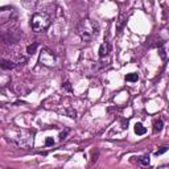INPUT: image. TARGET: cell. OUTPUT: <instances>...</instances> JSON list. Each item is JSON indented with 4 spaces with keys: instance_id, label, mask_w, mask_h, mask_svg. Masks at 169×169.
<instances>
[{
    "instance_id": "cell-1",
    "label": "cell",
    "mask_w": 169,
    "mask_h": 169,
    "mask_svg": "<svg viewBox=\"0 0 169 169\" xmlns=\"http://www.w3.org/2000/svg\"><path fill=\"white\" fill-rule=\"evenodd\" d=\"M77 33L82 38V41H84V42L91 41L99 33V24L94 21L93 19L84 17L77 25Z\"/></svg>"
},
{
    "instance_id": "cell-2",
    "label": "cell",
    "mask_w": 169,
    "mask_h": 169,
    "mask_svg": "<svg viewBox=\"0 0 169 169\" xmlns=\"http://www.w3.org/2000/svg\"><path fill=\"white\" fill-rule=\"evenodd\" d=\"M50 24H52V19L49 13H46V12H36L31 19V28L33 29V32L37 33L45 32L50 27Z\"/></svg>"
},
{
    "instance_id": "cell-3",
    "label": "cell",
    "mask_w": 169,
    "mask_h": 169,
    "mask_svg": "<svg viewBox=\"0 0 169 169\" xmlns=\"http://www.w3.org/2000/svg\"><path fill=\"white\" fill-rule=\"evenodd\" d=\"M40 64L46 66V68H54L57 65V57L54 56V53L46 48H42L40 53Z\"/></svg>"
},
{
    "instance_id": "cell-4",
    "label": "cell",
    "mask_w": 169,
    "mask_h": 169,
    "mask_svg": "<svg viewBox=\"0 0 169 169\" xmlns=\"http://www.w3.org/2000/svg\"><path fill=\"white\" fill-rule=\"evenodd\" d=\"M110 50H111L110 44H108V42H103V44L99 46V57H100V58H103V57L108 56Z\"/></svg>"
},
{
    "instance_id": "cell-5",
    "label": "cell",
    "mask_w": 169,
    "mask_h": 169,
    "mask_svg": "<svg viewBox=\"0 0 169 169\" xmlns=\"http://www.w3.org/2000/svg\"><path fill=\"white\" fill-rule=\"evenodd\" d=\"M0 66H2L3 70H11V69H15L16 68V64L13 61H8V59H2V62H0Z\"/></svg>"
},
{
    "instance_id": "cell-6",
    "label": "cell",
    "mask_w": 169,
    "mask_h": 169,
    "mask_svg": "<svg viewBox=\"0 0 169 169\" xmlns=\"http://www.w3.org/2000/svg\"><path fill=\"white\" fill-rule=\"evenodd\" d=\"M134 130H135V134L139 135V136L147 134V128H146V127H144L141 123H136L135 127H134Z\"/></svg>"
},
{
    "instance_id": "cell-7",
    "label": "cell",
    "mask_w": 169,
    "mask_h": 169,
    "mask_svg": "<svg viewBox=\"0 0 169 169\" xmlns=\"http://www.w3.org/2000/svg\"><path fill=\"white\" fill-rule=\"evenodd\" d=\"M162 127H164V122H162L161 119H157L153 122V132L155 134H159V132H161Z\"/></svg>"
},
{
    "instance_id": "cell-8",
    "label": "cell",
    "mask_w": 169,
    "mask_h": 169,
    "mask_svg": "<svg viewBox=\"0 0 169 169\" xmlns=\"http://www.w3.org/2000/svg\"><path fill=\"white\" fill-rule=\"evenodd\" d=\"M139 162H140L141 165L144 166H148L151 164V157H149V155H143L139 157Z\"/></svg>"
},
{
    "instance_id": "cell-9",
    "label": "cell",
    "mask_w": 169,
    "mask_h": 169,
    "mask_svg": "<svg viewBox=\"0 0 169 169\" xmlns=\"http://www.w3.org/2000/svg\"><path fill=\"white\" fill-rule=\"evenodd\" d=\"M124 79L127 82H137L139 81V74L137 73H130L124 77Z\"/></svg>"
},
{
    "instance_id": "cell-10",
    "label": "cell",
    "mask_w": 169,
    "mask_h": 169,
    "mask_svg": "<svg viewBox=\"0 0 169 169\" xmlns=\"http://www.w3.org/2000/svg\"><path fill=\"white\" fill-rule=\"evenodd\" d=\"M38 48V42H33L32 45H29L28 48H27V53L29 54V56H33V54L36 53V49Z\"/></svg>"
},
{
    "instance_id": "cell-11",
    "label": "cell",
    "mask_w": 169,
    "mask_h": 169,
    "mask_svg": "<svg viewBox=\"0 0 169 169\" xmlns=\"http://www.w3.org/2000/svg\"><path fill=\"white\" fill-rule=\"evenodd\" d=\"M66 115H68L70 119H77V111L74 110V108H71V107H69L68 110H66Z\"/></svg>"
},
{
    "instance_id": "cell-12",
    "label": "cell",
    "mask_w": 169,
    "mask_h": 169,
    "mask_svg": "<svg viewBox=\"0 0 169 169\" xmlns=\"http://www.w3.org/2000/svg\"><path fill=\"white\" fill-rule=\"evenodd\" d=\"M62 89H65L66 91H73V87H71V83L69 82V81H66V82H64L62 83Z\"/></svg>"
},
{
    "instance_id": "cell-13",
    "label": "cell",
    "mask_w": 169,
    "mask_h": 169,
    "mask_svg": "<svg viewBox=\"0 0 169 169\" xmlns=\"http://www.w3.org/2000/svg\"><path fill=\"white\" fill-rule=\"evenodd\" d=\"M168 149H169V147H161L159 151H156L155 155H156V156H160V155H162V153H165Z\"/></svg>"
},
{
    "instance_id": "cell-14",
    "label": "cell",
    "mask_w": 169,
    "mask_h": 169,
    "mask_svg": "<svg viewBox=\"0 0 169 169\" xmlns=\"http://www.w3.org/2000/svg\"><path fill=\"white\" fill-rule=\"evenodd\" d=\"M91 155H93V159H91V164H94V162L98 160V155H99V151L96 149V151H93L91 152Z\"/></svg>"
},
{
    "instance_id": "cell-15",
    "label": "cell",
    "mask_w": 169,
    "mask_h": 169,
    "mask_svg": "<svg viewBox=\"0 0 169 169\" xmlns=\"http://www.w3.org/2000/svg\"><path fill=\"white\" fill-rule=\"evenodd\" d=\"M68 134H69V130L68 128H66L64 132H61V134H59V140H64V139H66V136H68Z\"/></svg>"
},
{
    "instance_id": "cell-16",
    "label": "cell",
    "mask_w": 169,
    "mask_h": 169,
    "mask_svg": "<svg viewBox=\"0 0 169 169\" xmlns=\"http://www.w3.org/2000/svg\"><path fill=\"white\" fill-rule=\"evenodd\" d=\"M54 144V140H53V137H46V140H45V146L46 147H50Z\"/></svg>"
},
{
    "instance_id": "cell-17",
    "label": "cell",
    "mask_w": 169,
    "mask_h": 169,
    "mask_svg": "<svg viewBox=\"0 0 169 169\" xmlns=\"http://www.w3.org/2000/svg\"><path fill=\"white\" fill-rule=\"evenodd\" d=\"M159 54H160V57H161L162 59H166V54H165L164 48H160V49H159Z\"/></svg>"
}]
</instances>
